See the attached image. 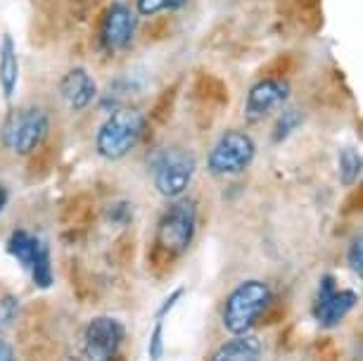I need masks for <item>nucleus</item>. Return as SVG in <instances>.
<instances>
[{"mask_svg": "<svg viewBox=\"0 0 363 361\" xmlns=\"http://www.w3.org/2000/svg\"><path fill=\"white\" fill-rule=\"evenodd\" d=\"M145 114L133 105H116L95 133V152L105 162H119L131 155L145 135Z\"/></svg>", "mask_w": 363, "mask_h": 361, "instance_id": "f257e3e1", "label": "nucleus"}, {"mask_svg": "<svg viewBox=\"0 0 363 361\" xmlns=\"http://www.w3.org/2000/svg\"><path fill=\"white\" fill-rule=\"evenodd\" d=\"M273 302V290L266 281L250 278V281L238 283L228 292L221 309V323L225 333L233 335H247L259 323V318L266 314V309Z\"/></svg>", "mask_w": 363, "mask_h": 361, "instance_id": "f03ea898", "label": "nucleus"}, {"mask_svg": "<svg viewBox=\"0 0 363 361\" xmlns=\"http://www.w3.org/2000/svg\"><path fill=\"white\" fill-rule=\"evenodd\" d=\"M50 131V114L40 105H24L8 112L0 126V143L17 157H29L43 145Z\"/></svg>", "mask_w": 363, "mask_h": 361, "instance_id": "7ed1b4c3", "label": "nucleus"}, {"mask_svg": "<svg viewBox=\"0 0 363 361\" xmlns=\"http://www.w3.org/2000/svg\"><path fill=\"white\" fill-rule=\"evenodd\" d=\"M197 231V202L193 197H176L171 204L162 212L160 221H157V245L164 255H169L171 260H178L188 252L193 245Z\"/></svg>", "mask_w": 363, "mask_h": 361, "instance_id": "20e7f679", "label": "nucleus"}, {"mask_svg": "<svg viewBox=\"0 0 363 361\" xmlns=\"http://www.w3.org/2000/svg\"><path fill=\"white\" fill-rule=\"evenodd\" d=\"M257 157V143L250 133L230 128L221 133L207 155V169L211 176H238L252 167Z\"/></svg>", "mask_w": 363, "mask_h": 361, "instance_id": "39448f33", "label": "nucleus"}, {"mask_svg": "<svg viewBox=\"0 0 363 361\" xmlns=\"http://www.w3.org/2000/svg\"><path fill=\"white\" fill-rule=\"evenodd\" d=\"M195 155L186 148H167L157 155L152 165V181L157 193L167 200L186 195L195 176Z\"/></svg>", "mask_w": 363, "mask_h": 361, "instance_id": "423d86ee", "label": "nucleus"}, {"mask_svg": "<svg viewBox=\"0 0 363 361\" xmlns=\"http://www.w3.org/2000/svg\"><path fill=\"white\" fill-rule=\"evenodd\" d=\"M359 302V295L352 288L342 290L337 285V278L333 274H325L316 285V295L311 302V316L316 318V323L323 331L337 328L345 321L349 311L354 309Z\"/></svg>", "mask_w": 363, "mask_h": 361, "instance_id": "0eeeda50", "label": "nucleus"}, {"mask_svg": "<svg viewBox=\"0 0 363 361\" xmlns=\"http://www.w3.org/2000/svg\"><path fill=\"white\" fill-rule=\"evenodd\" d=\"M135 33H138V15L135 10L128 8L121 0L107 5V10L102 12L98 40L100 48L109 55H121L133 45Z\"/></svg>", "mask_w": 363, "mask_h": 361, "instance_id": "6e6552de", "label": "nucleus"}, {"mask_svg": "<svg viewBox=\"0 0 363 361\" xmlns=\"http://www.w3.org/2000/svg\"><path fill=\"white\" fill-rule=\"evenodd\" d=\"M126 328L114 316H95L84 331L86 361H116L124 345Z\"/></svg>", "mask_w": 363, "mask_h": 361, "instance_id": "1a4fd4ad", "label": "nucleus"}, {"mask_svg": "<svg viewBox=\"0 0 363 361\" xmlns=\"http://www.w3.org/2000/svg\"><path fill=\"white\" fill-rule=\"evenodd\" d=\"M290 93L292 86L285 79L278 77L259 79L257 84H252L247 98H245V119L250 124H259V121L269 119L273 112H278L290 100Z\"/></svg>", "mask_w": 363, "mask_h": 361, "instance_id": "9d476101", "label": "nucleus"}, {"mask_svg": "<svg viewBox=\"0 0 363 361\" xmlns=\"http://www.w3.org/2000/svg\"><path fill=\"white\" fill-rule=\"evenodd\" d=\"M60 100L69 107L72 112H84L98 98V81L86 67H72L60 77L57 84Z\"/></svg>", "mask_w": 363, "mask_h": 361, "instance_id": "9b49d317", "label": "nucleus"}, {"mask_svg": "<svg viewBox=\"0 0 363 361\" xmlns=\"http://www.w3.org/2000/svg\"><path fill=\"white\" fill-rule=\"evenodd\" d=\"M264 343L257 335H233L211 354L209 361H262Z\"/></svg>", "mask_w": 363, "mask_h": 361, "instance_id": "f8f14e48", "label": "nucleus"}, {"mask_svg": "<svg viewBox=\"0 0 363 361\" xmlns=\"http://www.w3.org/2000/svg\"><path fill=\"white\" fill-rule=\"evenodd\" d=\"M5 250H8V255L15 257L24 269H31L38 257L48 250V245L40 240L36 233H31V231L17 228L10 233L8 243H5Z\"/></svg>", "mask_w": 363, "mask_h": 361, "instance_id": "ddd939ff", "label": "nucleus"}, {"mask_svg": "<svg viewBox=\"0 0 363 361\" xmlns=\"http://www.w3.org/2000/svg\"><path fill=\"white\" fill-rule=\"evenodd\" d=\"M17 84H19L17 45L10 33H3L0 36V91H3V98L8 102L15 98Z\"/></svg>", "mask_w": 363, "mask_h": 361, "instance_id": "4468645a", "label": "nucleus"}, {"mask_svg": "<svg viewBox=\"0 0 363 361\" xmlns=\"http://www.w3.org/2000/svg\"><path fill=\"white\" fill-rule=\"evenodd\" d=\"M301 121H304V112L297 110V107L280 112V117H278L276 121H273V128H271V138H273V143H285V140L290 138V135L301 126Z\"/></svg>", "mask_w": 363, "mask_h": 361, "instance_id": "2eb2a0df", "label": "nucleus"}, {"mask_svg": "<svg viewBox=\"0 0 363 361\" xmlns=\"http://www.w3.org/2000/svg\"><path fill=\"white\" fill-rule=\"evenodd\" d=\"M337 172H340V181L345 186H354L356 181L361 179V152L356 148H345L340 152V162H337Z\"/></svg>", "mask_w": 363, "mask_h": 361, "instance_id": "dca6fc26", "label": "nucleus"}, {"mask_svg": "<svg viewBox=\"0 0 363 361\" xmlns=\"http://www.w3.org/2000/svg\"><path fill=\"white\" fill-rule=\"evenodd\" d=\"M188 0H135V15L138 17H155L162 12L183 10Z\"/></svg>", "mask_w": 363, "mask_h": 361, "instance_id": "f3484780", "label": "nucleus"}, {"mask_svg": "<svg viewBox=\"0 0 363 361\" xmlns=\"http://www.w3.org/2000/svg\"><path fill=\"white\" fill-rule=\"evenodd\" d=\"M17 314H19V299L15 295H10V292L0 295V333L8 328V326H12Z\"/></svg>", "mask_w": 363, "mask_h": 361, "instance_id": "a211bd4d", "label": "nucleus"}, {"mask_svg": "<svg viewBox=\"0 0 363 361\" xmlns=\"http://www.w3.org/2000/svg\"><path fill=\"white\" fill-rule=\"evenodd\" d=\"M347 267L354 276H363V240L361 235H354L347 248Z\"/></svg>", "mask_w": 363, "mask_h": 361, "instance_id": "6ab92c4d", "label": "nucleus"}, {"mask_svg": "<svg viewBox=\"0 0 363 361\" xmlns=\"http://www.w3.org/2000/svg\"><path fill=\"white\" fill-rule=\"evenodd\" d=\"M162 352H164V326L160 321V323L155 326L152 335H150V359L160 361L162 359Z\"/></svg>", "mask_w": 363, "mask_h": 361, "instance_id": "aec40b11", "label": "nucleus"}, {"mask_svg": "<svg viewBox=\"0 0 363 361\" xmlns=\"http://www.w3.org/2000/svg\"><path fill=\"white\" fill-rule=\"evenodd\" d=\"M183 292H186V288H178V290H174V292H171V295H169V299H167V302H164L162 304V309L160 311H157V316H164V314H167V311L171 309V306H174L176 302H178V299H181L183 297Z\"/></svg>", "mask_w": 363, "mask_h": 361, "instance_id": "412c9836", "label": "nucleus"}, {"mask_svg": "<svg viewBox=\"0 0 363 361\" xmlns=\"http://www.w3.org/2000/svg\"><path fill=\"white\" fill-rule=\"evenodd\" d=\"M0 361H19L17 352L8 340H0Z\"/></svg>", "mask_w": 363, "mask_h": 361, "instance_id": "4be33fe9", "label": "nucleus"}, {"mask_svg": "<svg viewBox=\"0 0 363 361\" xmlns=\"http://www.w3.org/2000/svg\"><path fill=\"white\" fill-rule=\"evenodd\" d=\"M8 188H5V186H0V212H3V209H5V204H8Z\"/></svg>", "mask_w": 363, "mask_h": 361, "instance_id": "5701e85b", "label": "nucleus"}, {"mask_svg": "<svg viewBox=\"0 0 363 361\" xmlns=\"http://www.w3.org/2000/svg\"><path fill=\"white\" fill-rule=\"evenodd\" d=\"M74 361H86V359H84V357H81V359H74Z\"/></svg>", "mask_w": 363, "mask_h": 361, "instance_id": "b1692460", "label": "nucleus"}]
</instances>
